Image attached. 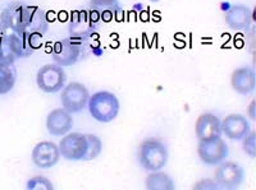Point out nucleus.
Returning a JSON list of instances; mask_svg holds the SVG:
<instances>
[{"label":"nucleus","mask_w":256,"mask_h":190,"mask_svg":"<svg viewBox=\"0 0 256 190\" xmlns=\"http://www.w3.org/2000/svg\"><path fill=\"white\" fill-rule=\"evenodd\" d=\"M194 190H218V185H216L214 179H202L200 182L196 183L192 188Z\"/></svg>","instance_id":"nucleus-24"},{"label":"nucleus","mask_w":256,"mask_h":190,"mask_svg":"<svg viewBox=\"0 0 256 190\" xmlns=\"http://www.w3.org/2000/svg\"><path fill=\"white\" fill-rule=\"evenodd\" d=\"M88 147V137L82 133H67L59 142L60 156L68 161H84Z\"/></svg>","instance_id":"nucleus-8"},{"label":"nucleus","mask_w":256,"mask_h":190,"mask_svg":"<svg viewBox=\"0 0 256 190\" xmlns=\"http://www.w3.org/2000/svg\"><path fill=\"white\" fill-rule=\"evenodd\" d=\"M59 146L54 142H40L34 147L31 153V160L38 169H50L54 167L60 160Z\"/></svg>","instance_id":"nucleus-10"},{"label":"nucleus","mask_w":256,"mask_h":190,"mask_svg":"<svg viewBox=\"0 0 256 190\" xmlns=\"http://www.w3.org/2000/svg\"><path fill=\"white\" fill-rule=\"evenodd\" d=\"M100 17H102V19L104 20V22H110V20H113V12L112 10H104V12L100 14Z\"/></svg>","instance_id":"nucleus-26"},{"label":"nucleus","mask_w":256,"mask_h":190,"mask_svg":"<svg viewBox=\"0 0 256 190\" xmlns=\"http://www.w3.org/2000/svg\"><path fill=\"white\" fill-rule=\"evenodd\" d=\"M86 137H88V153L84 156V161H90V160L98 159L100 156V153H102V139L98 136H95V134H86Z\"/></svg>","instance_id":"nucleus-21"},{"label":"nucleus","mask_w":256,"mask_h":190,"mask_svg":"<svg viewBox=\"0 0 256 190\" xmlns=\"http://www.w3.org/2000/svg\"><path fill=\"white\" fill-rule=\"evenodd\" d=\"M168 148L156 138H148L141 142L137 150L138 164L146 171L162 170L168 162Z\"/></svg>","instance_id":"nucleus-1"},{"label":"nucleus","mask_w":256,"mask_h":190,"mask_svg":"<svg viewBox=\"0 0 256 190\" xmlns=\"http://www.w3.org/2000/svg\"><path fill=\"white\" fill-rule=\"evenodd\" d=\"M248 116L251 120H255V101H251L250 106H248Z\"/></svg>","instance_id":"nucleus-27"},{"label":"nucleus","mask_w":256,"mask_h":190,"mask_svg":"<svg viewBox=\"0 0 256 190\" xmlns=\"http://www.w3.org/2000/svg\"><path fill=\"white\" fill-rule=\"evenodd\" d=\"M145 187L148 190H173L176 189L174 180L163 171H152L145 180Z\"/></svg>","instance_id":"nucleus-18"},{"label":"nucleus","mask_w":256,"mask_h":190,"mask_svg":"<svg viewBox=\"0 0 256 190\" xmlns=\"http://www.w3.org/2000/svg\"><path fill=\"white\" fill-rule=\"evenodd\" d=\"M67 75L63 66L58 64H46L41 66L36 75V83L38 88L45 93H56L62 91L66 84Z\"/></svg>","instance_id":"nucleus-5"},{"label":"nucleus","mask_w":256,"mask_h":190,"mask_svg":"<svg viewBox=\"0 0 256 190\" xmlns=\"http://www.w3.org/2000/svg\"><path fill=\"white\" fill-rule=\"evenodd\" d=\"M82 51V41L73 37L63 38L54 43L52 50V60L60 66H72L78 61Z\"/></svg>","instance_id":"nucleus-6"},{"label":"nucleus","mask_w":256,"mask_h":190,"mask_svg":"<svg viewBox=\"0 0 256 190\" xmlns=\"http://www.w3.org/2000/svg\"><path fill=\"white\" fill-rule=\"evenodd\" d=\"M30 35H31V32L27 31H10L6 35L17 59L28 58L35 52L31 45V41H30Z\"/></svg>","instance_id":"nucleus-17"},{"label":"nucleus","mask_w":256,"mask_h":190,"mask_svg":"<svg viewBox=\"0 0 256 190\" xmlns=\"http://www.w3.org/2000/svg\"><path fill=\"white\" fill-rule=\"evenodd\" d=\"M242 148L250 157H256V137L255 132L250 130L246 136L242 138Z\"/></svg>","instance_id":"nucleus-23"},{"label":"nucleus","mask_w":256,"mask_h":190,"mask_svg":"<svg viewBox=\"0 0 256 190\" xmlns=\"http://www.w3.org/2000/svg\"><path fill=\"white\" fill-rule=\"evenodd\" d=\"M118 0H90L91 5L95 8H110L116 4Z\"/></svg>","instance_id":"nucleus-25"},{"label":"nucleus","mask_w":256,"mask_h":190,"mask_svg":"<svg viewBox=\"0 0 256 190\" xmlns=\"http://www.w3.org/2000/svg\"><path fill=\"white\" fill-rule=\"evenodd\" d=\"M222 134L232 139V141H241L251 130L250 121L241 114H230L220 121Z\"/></svg>","instance_id":"nucleus-11"},{"label":"nucleus","mask_w":256,"mask_h":190,"mask_svg":"<svg viewBox=\"0 0 256 190\" xmlns=\"http://www.w3.org/2000/svg\"><path fill=\"white\" fill-rule=\"evenodd\" d=\"M255 72L251 66L237 68L230 75V86L238 95H251L255 91Z\"/></svg>","instance_id":"nucleus-15"},{"label":"nucleus","mask_w":256,"mask_h":190,"mask_svg":"<svg viewBox=\"0 0 256 190\" xmlns=\"http://www.w3.org/2000/svg\"><path fill=\"white\" fill-rule=\"evenodd\" d=\"M73 118L63 107L52 110L46 116V129L52 136H66L72 130Z\"/></svg>","instance_id":"nucleus-13"},{"label":"nucleus","mask_w":256,"mask_h":190,"mask_svg":"<svg viewBox=\"0 0 256 190\" xmlns=\"http://www.w3.org/2000/svg\"><path fill=\"white\" fill-rule=\"evenodd\" d=\"M88 97L90 93L84 84L80 82H70L62 89V107L70 114H77L88 106Z\"/></svg>","instance_id":"nucleus-4"},{"label":"nucleus","mask_w":256,"mask_h":190,"mask_svg":"<svg viewBox=\"0 0 256 190\" xmlns=\"http://www.w3.org/2000/svg\"><path fill=\"white\" fill-rule=\"evenodd\" d=\"M224 19H226L227 26L233 31L246 29L248 28L251 20H252L251 9L244 4H234L228 8Z\"/></svg>","instance_id":"nucleus-16"},{"label":"nucleus","mask_w":256,"mask_h":190,"mask_svg":"<svg viewBox=\"0 0 256 190\" xmlns=\"http://www.w3.org/2000/svg\"><path fill=\"white\" fill-rule=\"evenodd\" d=\"M88 113L99 123H110L118 116L120 110V100L114 93L99 91L92 93L88 101Z\"/></svg>","instance_id":"nucleus-2"},{"label":"nucleus","mask_w":256,"mask_h":190,"mask_svg":"<svg viewBox=\"0 0 256 190\" xmlns=\"http://www.w3.org/2000/svg\"><path fill=\"white\" fill-rule=\"evenodd\" d=\"M100 15L96 10L88 12V10H74L70 13V37L77 38V40H84L88 37L94 32L96 22L99 20Z\"/></svg>","instance_id":"nucleus-7"},{"label":"nucleus","mask_w":256,"mask_h":190,"mask_svg":"<svg viewBox=\"0 0 256 190\" xmlns=\"http://www.w3.org/2000/svg\"><path fill=\"white\" fill-rule=\"evenodd\" d=\"M27 190H52L54 185L45 176H34L27 182Z\"/></svg>","instance_id":"nucleus-22"},{"label":"nucleus","mask_w":256,"mask_h":190,"mask_svg":"<svg viewBox=\"0 0 256 190\" xmlns=\"http://www.w3.org/2000/svg\"><path fill=\"white\" fill-rule=\"evenodd\" d=\"M214 180L219 189H237L244 180V170L241 165L233 161H222L216 165Z\"/></svg>","instance_id":"nucleus-3"},{"label":"nucleus","mask_w":256,"mask_h":190,"mask_svg":"<svg viewBox=\"0 0 256 190\" xmlns=\"http://www.w3.org/2000/svg\"><path fill=\"white\" fill-rule=\"evenodd\" d=\"M34 8L26 5H14L4 13V23L10 31H27L31 23Z\"/></svg>","instance_id":"nucleus-12"},{"label":"nucleus","mask_w":256,"mask_h":190,"mask_svg":"<svg viewBox=\"0 0 256 190\" xmlns=\"http://www.w3.org/2000/svg\"><path fill=\"white\" fill-rule=\"evenodd\" d=\"M198 155L200 160L208 166H216L227 159L228 146L222 137L198 142Z\"/></svg>","instance_id":"nucleus-9"},{"label":"nucleus","mask_w":256,"mask_h":190,"mask_svg":"<svg viewBox=\"0 0 256 190\" xmlns=\"http://www.w3.org/2000/svg\"><path fill=\"white\" fill-rule=\"evenodd\" d=\"M17 81L13 65H0V96L10 92Z\"/></svg>","instance_id":"nucleus-19"},{"label":"nucleus","mask_w":256,"mask_h":190,"mask_svg":"<svg viewBox=\"0 0 256 190\" xmlns=\"http://www.w3.org/2000/svg\"><path fill=\"white\" fill-rule=\"evenodd\" d=\"M17 56L13 52L6 35L0 36V65H13Z\"/></svg>","instance_id":"nucleus-20"},{"label":"nucleus","mask_w":256,"mask_h":190,"mask_svg":"<svg viewBox=\"0 0 256 190\" xmlns=\"http://www.w3.org/2000/svg\"><path fill=\"white\" fill-rule=\"evenodd\" d=\"M195 132L198 142L222 137L220 119L212 113L202 114L196 120Z\"/></svg>","instance_id":"nucleus-14"}]
</instances>
